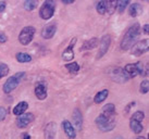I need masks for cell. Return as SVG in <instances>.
Wrapping results in <instances>:
<instances>
[{"label":"cell","mask_w":149,"mask_h":139,"mask_svg":"<svg viewBox=\"0 0 149 139\" xmlns=\"http://www.w3.org/2000/svg\"><path fill=\"white\" fill-rule=\"evenodd\" d=\"M130 4V1L128 0H120V1H118V4H116V10H118V12L122 14V13L125 11V9L127 8V6Z\"/></svg>","instance_id":"cell-26"},{"label":"cell","mask_w":149,"mask_h":139,"mask_svg":"<svg viewBox=\"0 0 149 139\" xmlns=\"http://www.w3.org/2000/svg\"><path fill=\"white\" fill-rule=\"evenodd\" d=\"M141 12H143V7H141V3L133 2V3L130 4V7H128V14L132 17H138Z\"/></svg>","instance_id":"cell-19"},{"label":"cell","mask_w":149,"mask_h":139,"mask_svg":"<svg viewBox=\"0 0 149 139\" xmlns=\"http://www.w3.org/2000/svg\"><path fill=\"white\" fill-rule=\"evenodd\" d=\"M10 72V69H9L8 64H6L3 62H0V79L4 76H7Z\"/></svg>","instance_id":"cell-29"},{"label":"cell","mask_w":149,"mask_h":139,"mask_svg":"<svg viewBox=\"0 0 149 139\" xmlns=\"http://www.w3.org/2000/svg\"><path fill=\"white\" fill-rule=\"evenodd\" d=\"M143 32H144L146 35H148V34H149V25L148 24L144 25V27H143Z\"/></svg>","instance_id":"cell-35"},{"label":"cell","mask_w":149,"mask_h":139,"mask_svg":"<svg viewBox=\"0 0 149 139\" xmlns=\"http://www.w3.org/2000/svg\"><path fill=\"white\" fill-rule=\"evenodd\" d=\"M24 77H25V72H17V73L13 74L12 76H10V77L7 79V82L3 84L2 91L7 95L11 94L13 90L21 84V82L23 81Z\"/></svg>","instance_id":"cell-3"},{"label":"cell","mask_w":149,"mask_h":139,"mask_svg":"<svg viewBox=\"0 0 149 139\" xmlns=\"http://www.w3.org/2000/svg\"><path fill=\"white\" fill-rule=\"evenodd\" d=\"M134 106H136V103H135V102H130V103H128L127 106H125V110H124L125 114H128V113H130V110H131Z\"/></svg>","instance_id":"cell-33"},{"label":"cell","mask_w":149,"mask_h":139,"mask_svg":"<svg viewBox=\"0 0 149 139\" xmlns=\"http://www.w3.org/2000/svg\"><path fill=\"white\" fill-rule=\"evenodd\" d=\"M63 4H72V3H74V0H62L61 1Z\"/></svg>","instance_id":"cell-36"},{"label":"cell","mask_w":149,"mask_h":139,"mask_svg":"<svg viewBox=\"0 0 149 139\" xmlns=\"http://www.w3.org/2000/svg\"><path fill=\"white\" fill-rule=\"evenodd\" d=\"M76 41H77V38H76V37L72 38L69 46L63 50L62 54H61V58H62L63 61H72V60L74 59V56H75L74 46H75V44H76Z\"/></svg>","instance_id":"cell-11"},{"label":"cell","mask_w":149,"mask_h":139,"mask_svg":"<svg viewBox=\"0 0 149 139\" xmlns=\"http://www.w3.org/2000/svg\"><path fill=\"white\" fill-rule=\"evenodd\" d=\"M56 11V1L54 0H46L39 8V17L42 20L48 21L54 17Z\"/></svg>","instance_id":"cell-5"},{"label":"cell","mask_w":149,"mask_h":139,"mask_svg":"<svg viewBox=\"0 0 149 139\" xmlns=\"http://www.w3.org/2000/svg\"><path fill=\"white\" fill-rule=\"evenodd\" d=\"M56 32H57V24L50 23L48 25H45L42 29V37L44 39H51L54 36Z\"/></svg>","instance_id":"cell-14"},{"label":"cell","mask_w":149,"mask_h":139,"mask_svg":"<svg viewBox=\"0 0 149 139\" xmlns=\"http://www.w3.org/2000/svg\"><path fill=\"white\" fill-rule=\"evenodd\" d=\"M7 113H8V110L4 106H0V122H2V121L6 120Z\"/></svg>","instance_id":"cell-31"},{"label":"cell","mask_w":149,"mask_h":139,"mask_svg":"<svg viewBox=\"0 0 149 139\" xmlns=\"http://www.w3.org/2000/svg\"><path fill=\"white\" fill-rule=\"evenodd\" d=\"M141 35V25L139 23H134L127 28L123 35L120 42V48L123 51H127L137 42V39Z\"/></svg>","instance_id":"cell-2"},{"label":"cell","mask_w":149,"mask_h":139,"mask_svg":"<svg viewBox=\"0 0 149 139\" xmlns=\"http://www.w3.org/2000/svg\"><path fill=\"white\" fill-rule=\"evenodd\" d=\"M27 109H29V103L26 102V101H20L17 106L13 108L12 113L14 115H17V116H20L23 113H25Z\"/></svg>","instance_id":"cell-20"},{"label":"cell","mask_w":149,"mask_h":139,"mask_svg":"<svg viewBox=\"0 0 149 139\" xmlns=\"http://www.w3.org/2000/svg\"><path fill=\"white\" fill-rule=\"evenodd\" d=\"M15 59H17V61L20 62V63H29V62L32 61L31 54L25 53V52H17V54H15Z\"/></svg>","instance_id":"cell-22"},{"label":"cell","mask_w":149,"mask_h":139,"mask_svg":"<svg viewBox=\"0 0 149 139\" xmlns=\"http://www.w3.org/2000/svg\"><path fill=\"white\" fill-rule=\"evenodd\" d=\"M62 128L64 131V134L69 139H75L76 138V129L72 125V123L68 120L62 121Z\"/></svg>","instance_id":"cell-13"},{"label":"cell","mask_w":149,"mask_h":139,"mask_svg":"<svg viewBox=\"0 0 149 139\" xmlns=\"http://www.w3.org/2000/svg\"><path fill=\"white\" fill-rule=\"evenodd\" d=\"M7 41H8V36H7V34L0 31V44H6Z\"/></svg>","instance_id":"cell-32"},{"label":"cell","mask_w":149,"mask_h":139,"mask_svg":"<svg viewBox=\"0 0 149 139\" xmlns=\"http://www.w3.org/2000/svg\"><path fill=\"white\" fill-rule=\"evenodd\" d=\"M96 126L102 133L113 131L116 126V106L113 103H108L102 106V110L95 120Z\"/></svg>","instance_id":"cell-1"},{"label":"cell","mask_w":149,"mask_h":139,"mask_svg":"<svg viewBox=\"0 0 149 139\" xmlns=\"http://www.w3.org/2000/svg\"><path fill=\"white\" fill-rule=\"evenodd\" d=\"M36 34V28L34 26H25L19 34V41L23 46H27L32 42Z\"/></svg>","instance_id":"cell-6"},{"label":"cell","mask_w":149,"mask_h":139,"mask_svg":"<svg viewBox=\"0 0 149 139\" xmlns=\"http://www.w3.org/2000/svg\"><path fill=\"white\" fill-rule=\"evenodd\" d=\"M108 96H109V90L108 89L100 90L99 92H97L96 96L94 97V102L96 104H100V103H102L108 98Z\"/></svg>","instance_id":"cell-21"},{"label":"cell","mask_w":149,"mask_h":139,"mask_svg":"<svg viewBox=\"0 0 149 139\" xmlns=\"http://www.w3.org/2000/svg\"><path fill=\"white\" fill-rule=\"evenodd\" d=\"M34 121H35V115L33 113H23L22 115L17 117L15 124L19 128L23 129V128H26L29 124H32Z\"/></svg>","instance_id":"cell-10"},{"label":"cell","mask_w":149,"mask_h":139,"mask_svg":"<svg viewBox=\"0 0 149 139\" xmlns=\"http://www.w3.org/2000/svg\"><path fill=\"white\" fill-rule=\"evenodd\" d=\"M111 79L114 83H119V84H125L126 82L130 81V77L127 76V74L124 72V70L122 67H116L113 69L109 73Z\"/></svg>","instance_id":"cell-9"},{"label":"cell","mask_w":149,"mask_h":139,"mask_svg":"<svg viewBox=\"0 0 149 139\" xmlns=\"http://www.w3.org/2000/svg\"><path fill=\"white\" fill-rule=\"evenodd\" d=\"M57 131H58V126L54 122H49L46 125L45 129H44V138L45 139H56L57 135Z\"/></svg>","instance_id":"cell-12"},{"label":"cell","mask_w":149,"mask_h":139,"mask_svg":"<svg viewBox=\"0 0 149 139\" xmlns=\"http://www.w3.org/2000/svg\"><path fill=\"white\" fill-rule=\"evenodd\" d=\"M72 119L74 122V126L76 127V129L79 131H81L83 129V114L79 110V108H75L72 114Z\"/></svg>","instance_id":"cell-15"},{"label":"cell","mask_w":149,"mask_h":139,"mask_svg":"<svg viewBox=\"0 0 149 139\" xmlns=\"http://www.w3.org/2000/svg\"><path fill=\"white\" fill-rule=\"evenodd\" d=\"M110 45H111V36L110 35H104L101 37V39L99 41V49H98V52L96 54V59L99 60L102 57L106 56V53L108 52V50L110 48Z\"/></svg>","instance_id":"cell-8"},{"label":"cell","mask_w":149,"mask_h":139,"mask_svg":"<svg viewBox=\"0 0 149 139\" xmlns=\"http://www.w3.org/2000/svg\"><path fill=\"white\" fill-rule=\"evenodd\" d=\"M135 139H147V137H144V136H138Z\"/></svg>","instance_id":"cell-38"},{"label":"cell","mask_w":149,"mask_h":139,"mask_svg":"<svg viewBox=\"0 0 149 139\" xmlns=\"http://www.w3.org/2000/svg\"><path fill=\"white\" fill-rule=\"evenodd\" d=\"M144 119H145V113L143 111H136L135 113H133L130 119V128L134 134L139 135L144 131V126L141 124Z\"/></svg>","instance_id":"cell-4"},{"label":"cell","mask_w":149,"mask_h":139,"mask_svg":"<svg viewBox=\"0 0 149 139\" xmlns=\"http://www.w3.org/2000/svg\"><path fill=\"white\" fill-rule=\"evenodd\" d=\"M137 67H138V72L139 75L143 77H147L148 76V63L146 62L144 64V62H137Z\"/></svg>","instance_id":"cell-23"},{"label":"cell","mask_w":149,"mask_h":139,"mask_svg":"<svg viewBox=\"0 0 149 139\" xmlns=\"http://www.w3.org/2000/svg\"><path fill=\"white\" fill-rule=\"evenodd\" d=\"M116 4H118V0H116V1H106V12L109 15H112L116 11Z\"/></svg>","instance_id":"cell-24"},{"label":"cell","mask_w":149,"mask_h":139,"mask_svg":"<svg viewBox=\"0 0 149 139\" xmlns=\"http://www.w3.org/2000/svg\"><path fill=\"white\" fill-rule=\"evenodd\" d=\"M124 72L127 74V76L131 78L136 77L137 75H139V72H138V67H137L136 63H128L124 66Z\"/></svg>","instance_id":"cell-18"},{"label":"cell","mask_w":149,"mask_h":139,"mask_svg":"<svg viewBox=\"0 0 149 139\" xmlns=\"http://www.w3.org/2000/svg\"><path fill=\"white\" fill-rule=\"evenodd\" d=\"M96 11L98 14L100 15H104L106 14V1H98L97 3H96Z\"/></svg>","instance_id":"cell-28"},{"label":"cell","mask_w":149,"mask_h":139,"mask_svg":"<svg viewBox=\"0 0 149 139\" xmlns=\"http://www.w3.org/2000/svg\"><path fill=\"white\" fill-rule=\"evenodd\" d=\"M99 45V39L96 38V37H93L91 39H87L83 42V45L81 46L79 48V51H87V50H93L95 49L96 47H98Z\"/></svg>","instance_id":"cell-17"},{"label":"cell","mask_w":149,"mask_h":139,"mask_svg":"<svg viewBox=\"0 0 149 139\" xmlns=\"http://www.w3.org/2000/svg\"><path fill=\"white\" fill-rule=\"evenodd\" d=\"M149 49V39H144V40L137 41L135 45L131 48V53L132 56H135V57H141L143 54L148 52Z\"/></svg>","instance_id":"cell-7"},{"label":"cell","mask_w":149,"mask_h":139,"mask_svg":"<svg viewBox=\"0 0 149 139\" xmlns=\"http://www.w3.org/2000/svg\"><path fill=\"white\" fill-rule=\"evenodd\" d=\"M34 92H35V96L38 100H45L48 96V92H47V87L44 83H37L35 85V89H34Z\"/></svg>","instance_id":"cell-16"},{"label":"cell","mask_w":149,"mask_h":139,"mask_svg":"<svg viewBox=\"0 0 149 139\" xmlns=\"http://www.w3.org/2000/svg\"><path fill=\"white\" fill-rule=\"evenodd\" d=\"M149 91V81L148 79H144L139 85V92L143 95L148 94Z\"/></svg>","instance_id":"cell-30"},{"label":"cell","mask_w":149,"mask_h":139,"mask_svg":"<svg viewBox=\"0 0 149 139\" xmlns=\"http://www.w3.org/2000/svg\"><path fill=\"white\" fill-rule=\"evenodd\" d=\"M38 2L35 0H26L24 2V9L26 11H33L37 8Z\"/></svg>","instance_id":"cell-27"},{"label":"cell","mask_w":149,"mask_h":139,"mask_svg":"<svg viewBox=\"0 0 149 139\" xmlns=\"http://www.w3.org/2000/svg\"><path fill=\"white\" fill-rule=\"evenodd\" d=\"M6 8H7V3L4 1H0V13L4 12Z\"/></svg>","instance_id":"cell-34"},{"label":"cell","mask_w":149,"mask_h":139,"mask_svg":"<svg viewBox=\"0 0 149 139\" xmlns=\"http://www.w3.org/2000/svg\"><path fill=\"white\" fill-rule=\"evenodd\" d=\"M22 139H32V138H31V135H29V134H27V133H24V134H23V137H22Z\"/></svg>","instance_id":"cell-37"},{"label":"cell","mask_w":149,"mask_h":139,"mask_svg":"<svg viewBox=\"0 0 149 139\" xmlns=\"http://www.w3.org/2000/svg\"><path fill=\"white\" fill-rule=\"evenodd\" d=\"M64 67L71 74H76L79 71V65L77 62H69V63H66L65 65H64Z\"/></svg>","instance_id":"cell-25"}]
</instances>
